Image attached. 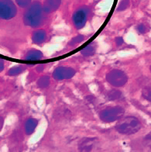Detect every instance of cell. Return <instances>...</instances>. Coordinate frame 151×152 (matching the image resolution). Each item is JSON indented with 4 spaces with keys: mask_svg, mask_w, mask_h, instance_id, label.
<instances>
[{
    "mask_svg": "<svg viewBox=\"0 0 151 152\" xmlns=\"http://www.w3.org/2000/svg\"><path fill=\"white\" fill-rule=\"evenodd\" d=\"M38 87H40L41 88H47L49 85H50V77H48L47 75L42 76L40 77L36 82Z\"/></svg>",
    "mask_w": 151,
    "mask_h": 152,
    "instance_id": "14",
    "label": "cell"
},
{
    "mask_svg": "<svg viewBox=\"0 0 151 152\" xmlns=\"http://www.w3.org/2000/svg\"><path fill=\"white\" fill-rule=\"evenodd\" d=\"M145 140H150V141H151V131L150 133H148V134L146 135Z\"/></svg>",
    "mask_w": 151,
    "mask_h": 152,
    "instance_id": "24",
    "label": "cell"
},
{
    "mask_svg": "<svg viewBox=\"0 0 151 152\" xmlns=\"http://www.w3.org/2000/svg\"><path fill=\"white\" fill-rule=\"evenodd\" d=\"M88 14H89V10L85 6L81 7L74 12L72 20L76 28L79 30L85 26Z\"/></svg>",
    "mask_w": 151,
    "mask_h": 152,
    "instance_id": "6",
    "label": "cell"
},
{
    "mask_svg": "<svg viewBox=\"0 0 151 152\" xmlns=\"http://www.w3.org/2000/svg\"><path fill=\"white\" fill-rule=\"evenodd\" d=\"M130 2L129 0H123L120 3H119V6H118L117 10L118 11H123V10H126L129 6Z\"/></svg>",
    "mask_w": 151,
    "mask_h": 152,
    "instance_id": "18",
    "label": "cell"
},
{
    "mask_svg": "<svg viewBox=\"0 0 151 152\" xmlns=\"http://www.w3.org/2000/svg\"><path fill=\"white\" fill-rule=\"evenodd\" d=\"M75 70L71 67L60 66L54 70L53 73V78L56 80H64V79H70L75 75Z\"/></svg>",
    "mask_w": 151,
    "mask_h": 152,
    "instance_id": "7",
    "label": "cell"
},
{
    "mask_svg": "<svg viewBox=\"0 0 151 152\" xmlns=\"http://www.w3.org/2000/svg\"><path fill=\"white\" fill-rule=\"evenodd\" d=\"M137 30L138 31H139L140 34H146V33L148 31V29L147 28V26L144 25V24L141 23V24H139V26H137Z\"/></svg>",
    "mask_w": 151,
    "mask_h": 152,
    "instance_id": "21",
    "label": "cell"
},
{
    "mask_svg": "<svg viewBox=\"0 0 151 152\" xmlns=\"http://www.w3.org/2000/svg\"><path fill=\"white\" fill-rule=\"evenodd\" d=\"M116 44H117V45H121L122 44H123V38L122 37H118V38H116Z\"/></svg>",
    "mask_w": 151,
    "mask_h": 152,
    "instance_id": "22",
    "label": "cell"
},
{
    "mask_svg": "<svg viewBox=\"0 0 151 152\" xmlns=\"http://www.w3.org/2000/svg\"><path fill=\"white\" fill-rule=\"evenodd\" d=\"M125 110L121 106H113L104 109L99 113V118L103 122L111 123L117 121L124 115Z\"/></svg>",
    "mask_w": 151,
    "mask_h": 152,
    "instance_id": "3",
    "label": "cell"
},
{
    "mask_svg": "<svg viewBox=\"0 0 151 152\" xmlns=\"http://www.w3.org/2000/svg\"><path fill=\"white\" fill-rule=\"evenodd\" d=\"M150 72H151V66H150Z\"/></svg>",
    "mask_w": 151,
    "mask_h": 152,
    "instance_id": "26",
    "label": "cell"
},
{
    "mask_svg": "<svg viewBox=\"0 0 151 152\" xmlns=\"http://www.w3.org/2000/svg\"><path fill=\"white\" fill-rule=\"evenodd\" d=\"M95 138H84L79 143V150L81 151H90L96 144Z\"/></svg>",
    "mask_w": 151,
    "mask_h": 152,
    "instance_id": "9",
    "label": "cell"
},
{
    "mask_svg": "<svg viewBox=\"0 0 151 152\" xmlns=\"http://www.w3.org/2000/svg\"><path fill=\"white\" fill-rule=\"evenodd\" d=\"M61 4V0H45L42 8L47 13H51L58 10Z\"/></svg>",
    "mask_w": 151,
    "mask_h": 152,
    "instance_id": "8",
    "label": "cell"
},
{
    "mask_svg": "<svg viewBox=\"0 0 151 152\" xmlns=\"http://www.w3.org/2000/svg\"><path fill=\"white\" fill-rule=\"evenodd\" d=\"M96 52V47L94 46V44L92 43H91L90 44H88L87 47H85V48H83L82 50H81V54L84 56L88 57L91 56V55H93Z\"/></svg>",
    "mask_w": 151,
    "mask_h": 152,
    "instance_id": "13",
    "label": "cell"
},
{
    "mask_svg": "<svg viewBox=\"0 0 151 152\" xmlns=\"http://www.w3.org/2000/svg\"><path fill=\"white\" fill-rule=\"evenodd\" d=\"M36 126H37V120L36 119L30 118L26 120L25 124V131L26 134H31L34 133Z\"/></svg>",
    "mask_w": 151,
    "mask_h": 152,
    "instance_id": "11",
    "label": "cell"
},
{
    "mask_svg": "<svg viewBox=\"0 0 151 152\" xmlns=\"http://www.w3.org/2000/svg\"><path fill=\"white\" fill-rule=\"evenodd\" d=\"M85 39L82 35H78V36L75 37H74L71 40V42L69 43L70 45H71V46H74L76 44H79V43L82 42Z\"/></svg>",
    "mask_w": 151,
    "mask_h": 152,
    "instance_id": "19",
    "label": "cell"
},
{
    "mask_svg": "<svg viewBox=\"0 0 151 152\" xmlns=\"http://www.w3.org/2000/svg\"><path fill=\"white\" fill-rule=\"evenodd\" d=\"M142 128V124L135 116H125L120 118L115 125V130L121 134L131 135L137 133Z\"/></svg>",
    "mask_w": 151,
    "mask_h": 152,
    "instance_id": "1",
    "label": "cell"
},
{
    "mask_svg": "<svg viewBox=\"0 0 151 152\" xmlns=\"http://www.w3.org/2000/svg\"><path fill=\"white\" fill-rule=\"evenodd\" d=\"M36 70H37L38 72H41L42 70H44V65H39V66L37 67V68H36Z\"/></svg>",
    "mask_w": 151,
    "mask_h": 152,
    "instance_id": "25",
    "label": "cell"
},
{
    "mask_svg": "<svg viewBox=\"0 0 151 152\" xmlns=\"http://www.w3.org/2000/svg\"><path fill=\"white\" fill-rule=\"evenodd\" d=\"M23 16V22L26 26L30 27H37L42 21L43 8L40 2H35L30 5Z\"/></svg>",
    "mask_w": 151,
    "mask_h": 152,
    "instance_id": "2",
    "label": "cell"
},
{
    "mask_svg": "<svg viewBox=\"0 0 151 152\" xmlns=\"http://www.w3.org/2000/svg\"><path fill=\"white\" fill-rule=\"evenodd\" d=\"M43 58V54L38 50H30L26 55V59L28 61L40 60Z\"/></svg>",
    "mask_w": 151,
    "mask_h": 152,
    "instance_id": "12",
    "label": "cell"
},
{
    "mask_svg": "<svg viewBox=\"0 0 151 152\" xmlns=\"http://www.w3.org/2000/svg\"><path fill=\"white\" fill-rule=\"evenodd\" d=\"M122 96V92H119V90H111L108 93V97L110 100H115L119 99Z\"/></svg>",
    "mask_w": 151,
    "mask_h": 152,
    "instance_id": "16",
    "label": "cell"
},
{
    "mask_svg": "<svg viewBox=\"0 0 151 152\" xmlns=\"http://www.w3.org/2000/svg\"><path fill=\"white\" fill-rule=\"evenodd\" d=\"M17 13L16 6L11 0H0V18L10 20Z\"/></svg>",
    "mask_w": 151,
    "mask_h": 152,
    "instance_id": "5",
    "label": "cell"
},
{
    "mask_svg": "<svg viewBox=\"0 0 151 152\" xmlns=\"http://www.w3.org/2000/svg\"><path fill=\"white\" fill-rule=\"evenodd\" d=\"M3 68H4V62L0 58V72L3 70Z\"/></svg>",
    "mask_w": 151,
    "mask_h": 152,
    "instance_id": "23",
    "label": "cell"
},
{
    "mask_svg": "<svg viewBox=\"0 0 151 152\" xmlns=\"http://www.w3.org/2000/svg\"><path fill=\"white\" fill-rule=\"evenodd\" d=\"M23 70H25V68L22 66H16V67H13L11 69L9 70L8 74L9 75H19L20 73H22L23 72Z\"/></svg>",
    "mask_w": 151,
    "mask_h": 152,
    "instance_id": "17",
    "label": "cell"
},
{
    "mask_svg": "<svg viewBox=\"0 0 151 152\" xmlns=\"http://www.w3.org/2000/svg\"><path fill=\"white\" fill-rule=\"evenodd\" d=\"M47 37V33L44 30H37L34 31L32 35V40L34 44H40L45 40Z\"/></svg>",
    "mask_w": 151,
    "mask_h": 152,
    "instance_id": "10",
    "label": "cell"
},
{
    "mask_svg": "<svg viewBox=\"0 0 151 152\" xmlns=\"http://www.w3.org/2000/svg\"><path fill=\"white\" fill-rule=\"evenodd\" d=\"M16 1L17 2V4L22 8L28 7L31 3V0H16Z\"/></svg>",
    "mask_w": 151,
    "mask_h": 152,
    "instance_id": "20",
    "label": "cell"
},
{
    "mask_svg": "<svg viewBox=\"0 0 151 152\" xmlns=\"http://www.w3.org/2000/svg\"><path fill=\"white\" fill-rule=\"evenodd\" d=\"M106 81L115 87L124 86L128 81V76L125 72L119 69H113L106 75Z\"/></svg>",
    "mask_w": 151,
    "mask_h": 152,
    "instance_id": "4",
    "label": "cell"
},
{
    "mask_svg": "<svg viewBox=\"0 0 151 152\" xmlns=\"http://www.w3.org/2000/svg\"><path fill=\"white\" fill-rule=\"evenodd\" d=\"M142 96L147 101L151 102V86H147L143 88Z\"/></svg>",
    "mask_w": 151,
    "mask_h": 152,
    "instance_id": "15",
    "label": "cell"
}]
</instances>
